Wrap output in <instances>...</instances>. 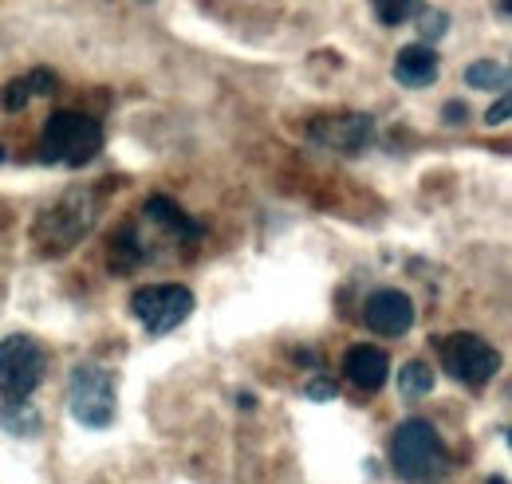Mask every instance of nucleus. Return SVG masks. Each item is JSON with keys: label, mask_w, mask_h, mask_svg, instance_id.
I'll use <instances>...</instances> for the list:
<instances>
[{"label": "nucleus", "mask_w": 512, "mask_h": 484, "mask_svg": "<svg viewBox=\"0 0 512 484\" xmlns=\"http://www.w3.org/2000/svg\"><path fill=\"white\" fill-rule=\"evenodd\" d=\"M193 303L197 300L186 284H150V288L130 292V315L142 323L146 335L162 339L190 319Z\"/></svg>", "instance_id": "obj_6"}, {"label": "nucleus", "mask_w": 512, "mask_h": 484, "mask_svg": "<svg viewBox=\"0 0 512 484\" xmlns=\"http://www.w3.org/2000/svg\"><path fill=\"white\" fill-rule=\"evenodd\" d=\"M509 111H512V99L509 95H501V99L485 111V122H489V126H501V122H509Z\"/></svg>", "instance_id": "obj_20"}, {"label": "nucleus", "mask_w": 512, "mask_h": 484, "mask_svg": "<svg viewBox=\"0 0 512 484\" xmlns=\"http://www.w3.org/2000/svg\"><path fill=\"white\" fill-rule=\"evenodd\" d=\"M0 429H8L12 437H20V441H28V437H36L40 429H44V418H40V410L24 398V402H4L0 406Z\"/></svg>", "instance_id": "obj_14"}, {"label": "nucleus", "mask_w": 512, "mask_h": 484, "mask_svg": "<svg viewBox=\"0 0 512 484\" xmlns=\"http://www.w3.org/2000/svg\"><path fill=\"white\" fill-rule=\"evenodd\" d=\"M414 319H418L414 300L406 292H398V288H379L363 303V323L383 339H402L414 327Z\"/></svg>", "instance_id": "obj_9"}, {"label": "nucleus", "mask_w": 512, "mask_h": 484, "mask_svg": "<svg viewBox=\"0 0 512 484\" xmlns=\"http://www.w3.org/2000/svg\"><path fill=\"white\" fill-rule=\"evenodd\" d=\"M48 374V351L32 335H8L0 339V398L24 402L40 390Z\"/></svg>", "instance_id": "obj_5"}, {"label": "nucleus", "mask_w": 512, "mask_h": 484, "mask_svg": "<svg viewBox=\"0 0 512 484\" xmlns=\"http://www.w3.org/2000/svg\"><path fill=\"white\" fill-rule=\"evenodd\" d=\"M438 52L430 44H406L398 56H394V79L410 91H422V87H434L438 83Z\"/></svg>", "instance_id": "obj_12"}, {"label": "nucleus", "mask_w": 512, "mask_h": 484, "mask_svg": "<svg viewBox=\"0 0 512 484\" xmlns=\"http://www.w3.org/2000/svg\"><path fill=\"white\" fill-rule=\"evenodd\" d=\"M103 150V126L83 115V111H56L52 119L44 122V134H40V158L52 162V166H87L95 162Z\"/></svg>", "instance_id": "obj_3"}, {"label": "nucleus", "mask_w": 512, "mask_h": 484, "mask_svg": "<svg viewBox=\"0 0 512 484\" xmlns=\"http://www.w3.org/2000/svg\"><path fill=\"white\" fill-rule=\"evenodd\" d=\"M99 221V193L95 189H67L48 209H40L32 225V248L44 260H60L87 241V233Z\"/></svg>", "instance_id": "obj_1"}, {"label": "nucleus", "mask_w": 512, "mask_h": 484, "mask_svg": "<svg viewBox=\"0 0 512 484\" xmlns=\"http://www.w3.org/2000/svg\"><path fill=\"white\" fill-rule=\"evenodd\" d=\"M489 484H509V481H505L501 473H493V477H489Z\"/></svg>", "instance_id": "obj_22"}, {"label": "nucleus", "mask_w": 512, "mask_h": 484, "mask_svg": "<svg viewBox=\"0 0 512 484\" xmlns=\"http://www.w3.org/2000/svg\"><path fill=\"white\" fill-rule=\"evenodd\" d=\"M52 87H56V75H52V71H44V67H36V71H28L24 79L8 83V91H4V111H8V115H16V111H24L32 99L52 95Z\"/></svg>", "instance_id": "obj_13"}, {"label": "nucleus", "mask_w": 512, "mask_h": 484, "mask_svg": "<svg viewBox=\"0 0 512 484\" xmlns=\"http://www.w3.org/2000/svg\"><path fill=\"white\" fill-rule=\"evenodd\" d=\"M343 378L359 390V394H379L390 378V359L379 347H367V343H355L347 355H343Z\"/></svg>", "instance_id": "obj_11"}, {"label": "nucleus", "mask_w": 512, "mask_h": 484, "mask_svg": "<svg viewBox=\"0 0 512 484\" xmlns=\"http://www.w3.org/2000/svg\"><path fill=\"white\" fill-rule=\"evenodd\" d=\"M465 83H469L473 91H497V95H505L512 83V71H509V63H501V60H477L465 67Z\"/></svg>", "instance_id": "obj_15"}, {"label": "nucleus", "mask_w": 512, "mask_h": 484, "mask_svg": "<svg viewBox=\"0 0 512 484\" xmlns=\"http://www.w3.org/2000/svg\"><path fill=\"white\" fill-rule=\"evenodd\" d=\"M67 410L83 429H107L119 410V382L115 370L103 363H75L67 378Z\"/></svg>", "instance_id": "obj_4"}, {"label": "nucleus", "mask_w": 512, "mask_h": 484, "mask_svg": "<svg viewBox=\"0 0 512 484\" xmlns=\"http://www.w3.org/2000/svg\"><path fill=\"white\" fill-rule=\"evenodd\" d=\"M434 366L426 363V359H410L406 366H398V390L406 394V398H426L430 390H434Z\"/></svg>", "instance_id": "obj_16"}, {"label": "nucleus", "mask_w": 512, "mask_h": 484, "mask_svg": "<svg viewBox=\"0 0 512 484\" xmlns=\"http://www.w3.org/2000/svg\"><path fill=\"white\" fill-rule=\"evenodd\" d=\"M142 225H146V233L162 237L166 244H178V248L201 241V233H205L178 201H170L162 193H154V197L142 201Z\"/></svg>", "instance_id": "obj_10"}, {"label": "nucleus", "mask_w": 512, "mask_h": 484, "mask_svg": "<svg viewBox=\"0 0 512 484\" xmlns=\"http://www.w3.org/2000/svg\"><path fill=\"white\" fill-rule=\"evenodd\" d=\"M304 394H308L312 402H327V398H335V378H323V374H316V378L304 386Z\"/></svg>", "instance_id": "obj_19"}, {"label": "nucleus", "mask_w": 512, "mask_h": 484, "mask_svg": "<svg viewBox=\"0 0 512 484\" xmlns=\"http://www.w3.org/2000/svg\"><path fill=\"white\" fill-rule=\"evenodd\" d=\"M371 4H375L379 24H386V28H398L422 12V0H371Z\"/></svg>", "instance_id": "obj_17"}, {"label": "nucleus", "mask_w": 512, "mask_h": 484, "mask_svg": "<svg viewBox=\"0 0 512 484\" xmlns=\"http://www.w3.org/2000/svg\"><path fill=\"white\" fill-rule=\"evenodd\" d=\"M446 24H449V16H446V12H438V8H430V12L422 16V24H418V28H422V36H426V40H438Z\"/></svg>", "instance_id": "obj_18"}, {"label": "nucleus", "mask_w": 512, "mask_h": 484, "mask_svg": "<svg viewBox=\"0 0 512 484\" xmlns=\"http://www.w3.org/2000/svg\"><path fill=\"white\" fill-rule=\"evenodd\" d=\"M457 119L465 122V107H461V103H449V107H446V122H457Z\"/></svg>", "instance_id": "obj_21"}, {"label": "nucleus", "mask_w": 512, "mask_h": 484, "mask_svg": "<svg viewBox=\"0 0 512 484\" xmlns=\"http://www.w3.org/2000/svg\"><path fill=\"white\" fill-rule=\"evenodd\" d=\"M390 461H394L398 481L406 484H442L449 477L446 441L422 418H410L390 433Z\"/></svg>", "instance_id": "obj_2"}, {"label": "nucleus", "mask_w": 512, "mask_h": 484, "mask_svg": "<svg viewBox=\"0 0 512 484\" xmlns=\"http://www.w3.org/2000/svg\"><path fill=\"white\" fill-rule=\"evenodd\" d=\"M442 366L449 370V378H457L473 390H485L493 382V374L501 370V355L489 339H481L473 331H457L442 343Z\"/></svg>", "instance_id": "obj_7"}, {"label": "nucleus", "mask_w": 512, "mask_h": 484, "mask_svg": "<svg viewBox=\"0 0 512 484\" xmlns=\"http://www.w3.org/2000/svg\"><path fill=\"white\" fill-rule=\"evenodd\" d=\"M308 138L331 154H363L375 142V119L359 115V111L323 115V119L308 122Z\"/></svg>", "instance_id": "obj_8"}]
</instances>
